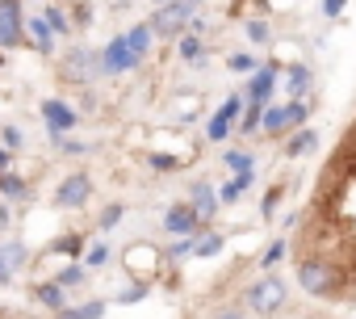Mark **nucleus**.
I'll return each mask as SVG.
<instances>
[{"label": "nucleus", "instance_id": "nucleus-12", "mask_svg": "<svg viewBox=\"0 0 356 319\" xmlns=\"http://www.w3.org/2000/svg\"><path fill=\"white\" fill-rule=\"evenodd\" d=\"M30 194V185L17 177V173H0V198H9V202H22Z\"/></svg>", "mask_w": 356, "mask_h": 319}, {"label": "nucleus", "instance_id": "nucleus-23", "mask_svg": "<svg viewBox=\"0 0 356 319\" xmlns=\"http://www.w3.org/2000/svg\"><path fill=\"white\" fill-rule=\"evenodd\" d=\"M163 5H172V0H163Z\"/></svg>", "mask_w": 356, "mask_h": 319}, {"label": "nucleus", "instance_id": "nucleus-21", "mask_svg": "<svg viewBox=\"0 0 356 319\" xmlns=\"http://www.w3.org/2000/svg\"><path fill=\"white\" fill-rule=\"evenodd\" d=\"M9 160H13V151H9V147H0V173H9Z\"/></svg>", "mask_w": 356, "mask_h": 319}, {"label": "nucleus", "instance_id": "nucleus-5", "mask_svg": "<svg viewBox=\"0 0 356 319\" xmlns=\"http://www.w3.org/2000/svg\"><path fill=\"white\" fill-rule=\"evenodd\" d=\"M26 38V17H22V0H0V51H13Z\"/></svg>", "mask_w": 356, "mask_h": 319}, {"label": "nucleus", "instance_id": "nucleus-9", "mask_svg": "<svg viewBox=\"0 0 356 319\" xmlns=\"http://www.w3.org/2000/svg\"><path fill=\"white\" fill-rule=\"evenodd\" d=\"M197 210L189 206V202H181V206H172L168 210V219H163V227H168V235H193V227H197Z\"/></svg>", "mask_w": 356, "mask_h": 319}, {"label": "nucleus", "instance_id": "nucleus-6", "mask_svg": "<svg viewBox=\"0 0 356 319\" xmlns=\"http://www.w3.org/2000/svg\"><path fill=\"white\" fill-rule=\"evenodd\" d=\"M138 59H143V55L134 51V42H130L126 34H118V38L101 51V68H105L109 76H118V72H134V68H138Z\"/></svg>", "mask_w": 356, "mask_h": 319}, {"label": "nucleus", "instance_id": "nucleus-10", "mask_svg": "<svg viewBox=\"0 0 356 319\" xmlns=\"http://www.w3.org/2000/svg\"><path fill=\"white\" fill-rule=\"evenodd\" d=\"M34 302L59 315V311H67V286H59V281H42V286H34Z\"/></svg>", "mask_w": 356, "mask_h": 319}, {"label": "nucleus", "instance_id": "nucleus-20", "mask_svg": "<svg viewBox=\"0 0 356 319\" xmlns=\"http://www.w3.org/2000/svg\"><path fill=\"white\" fill-rule=\"evenodd\" d=\"M197 51H202L197 38H181V59H197Z\"/></svg>", "mask_w": 356, "mask_h": 319}, {"label": "nucleus", "instance_id": "nucleus-11", "mask_svg": "<svg viewBox=\"0 0 356 319\" xmlns=\"http://www.w3.org/2000/svg\"><path fill=\"white\" fill-rule=\"evenodd\" d=\"M26 30H30V38H34V47L47 55L51 47H55V30H51V22L47 17H34V22H26Z\"/></svg>", "mask_w": 356, "mask_h": 319}, {"label": "nucleus", "instance_id": "nucleus-8", "mask_svg": "<svg viewBox=\"0 0 356 319\" xmlns=\"http://www.w3.org/2000/svg\"><path fill=\"white\" fill-rule=\"evenodd\" d=\"M42 118H47V130H51V134L76 130V109H72L67 101H59V97H47V101H42Z\"/></svg>", "mask_w": 356, "mask_h": 319}, {"label": "nucleus", "instance_id": "nucleus-22", "mask_svg": "<svg viewBox=\"0 0 356 319\" xmlns=\"http://www.w3.org/2000/svg\"><path fill=\"white\" fill-rule=\"evenodd\" d=\"M0 231H9V206L0 202Z\"/></svg>", "mask_w": 356, "mask_h": 319}, {"label": "nucleus", "instance_id": "nucleus-4", "mask_svg": "<svg viewBox=\"0 0 356 319\" xmlns=\"http://www.w3.org/2000/svg\"><path fill=\"white\" fill-rule=\"evenodd\" d=\"M97 72H105V68H101V55H92V51H80L76 47V51H67L59 59V76L72 80V84H88Z\"/></svg>", "mask_w": 356, "mask_h": 319}, {"label": "nucleus", "instance_id": "nucleus-1", "mask_svg": "<svg viewBox=\"0 0 356 319\" xmlns=\"http://www.w3.org/2000/svg\"><path fill=\"white\" fill-rule=\"evenodd\" d=\"M285 256L306 298L356 306V105L318 160Z\"/></svg>", "mask_w": 356, "mask_h": 319}, {"label": "nucleus", "instance_id": "nucleus-2", "mask_svg": "<svg viewBox=\"0 0 356 319\" xmlns=\"http://www.w3.org/2000/svg\"><path fill=\"white\" fill-rule=\"evenodd\" d=\"M197 9V0H172V5H163L155 17H151V30L159 38H176L185 26H189V13Z\"/></svg>", "mask_w": 356, "mask_h": 319}, {"label": "nucleus", "instance_id": "nucleus-13", "mask_svg": "<svg viewBox=\"0 0 356 319\" xmlns=\"http://www.w3.org/2000/svg\"><path fill=\"white\" fill-rule=\"evenodd\" d=\"M101 315H105V302H80V306L59 311L55 319H101Z\"/></svg>", "mask_w": 356, "mask_h": 319}, {"label": "nucleus", "instance_id": "nucleus-15", "mask_svg": "<svg viewBox=\"0 0 356 319\" xmlns=\"http://www.w3.org/2000/svg\"><path fill=\"white\" fill-rule=\"evenodd\" d=\"M105 260H109V248H105V244H97V248L84 252V265H88V269H101Z\"/></svg>", "mask_w": 356, "mask_h": 319}, {"label": "nucleus", "instance_id": "nucleus-19", "mask_svg": "<svg viewBox=\"0 0 356 319\" xmlns=\"http://www.w3.org/2000/svg\"><path fill=\"white\" fill-rule=\"evenodd\" d=\"M0 139H5V147L13 151V147H22V130L17 126H5V130H0Z\"/></svg>", "mask_w": 356, "mask_h": 319}, {"label": "nucleus", "instance_id": "nucleus-16", "mask_svg": "<svg viewBox=\"0 0 356 319\" xmlns=\"http://www.w3.org/2000/svg\"><path fill=\"white\" fill-rule=\"evenodd\" d=\"M252 311H248V302L243 306H218V311H210V319H248Z\"/></svg>", "mask_w": 356, "mask_h": 319}, {"label": "nucleus", "instance_id": "nucleus-14", "mask_svg": "<svg viewBox=\"0 0 356 319\" xmlns=\"http://www.w3.org/2000/svg\"><path fill=\"white\" fill-rule=\"evenodd\" d=\"M84 273H88V265H84V260H76V265L59 269V273H55V281H59V286H80V281H84Z\"/></svg>", "mask_w": 356, "mask_h": 319}, {"label": "nucleus", "instance_id": "nucleus-7", "mask_svg": "<svg viewBox=\"0 0 356 319\" xmlns=\"http://www.w3.org/2000/svg\"><path fill=\"white\" fill-rule=\"evenodd\" d=\"M30 265V248L26 244H0V286H13L22 277V269Z\"/></svg>", "mask_w": 356, "mask_h": 319}, {"label": "nucleus", "instance_id": "nucleus-3", "mask_svg": "<svg viewBox=\"0 0 356 319\" xmlns=\"http://www.w3.org/2000/svg\"><path fill=\"white\" fill-rule=\"evenodd\" d=\"M88 198H92V177L88 173H72V177L59 181L51 202H55V210H80V206H88Z\"/></svg>", "mask_w": 356, "mask_h": 319}, {"label": "nucleus", "instance_id": "nucleus-17", "mask_svg": "<svg viewBox=\"0 0 356 319\" xmlns=\"http://www.w3.org/2000/svg\"><path fill=\"white\" fill-rule=\"evenodd\" d=\"M47 22H51V30H55V34L72 30V26H67V13H63V9H47Z\"/></svg>", "mask_w": 356, "mask_h": 319}, {"label": "nucleus", "instance_id": "nucleus-18", "mask_svg": "<svg viewBox=\"0 0 356 319\" xmlns=\"http://www.w3.org/2000/svg\"><path fill=\"white\" fill-rule=\"evenodd\" d=\"M122 215H126V206H109V210L101 215V223H97V231H109V227H113V223H118Z\"/></svg>", "mask_w": 356, "mask_h": 319}]
</instances>
